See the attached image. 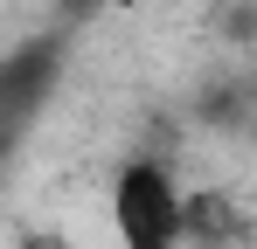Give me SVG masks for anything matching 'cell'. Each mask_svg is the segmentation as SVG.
Here are the masks:
<instances>
[{
  "label": "cell",
  "instance_id": "3957f363",
  "mask_svg": "<svg viewBox=\"0 0 257 249\" xmlns=\"http://www.w3.org/2000/svg\"><path fill=\"white\" fill-rule=\"evenodd\" d=\"M188 242L195 249H236V242H250V222L222 187H195V194H181V249Z\"/></svg>",
  "mask_w": 257,
  "mask_h": 249
},
{
  "label": "cell",
  "instance_id": "5b68a950",
  "mask_svg": "<svg viewBox=\"0 0 257 249\" xmlns=\"http://www.w3.org/2000/svg\"><path fill=\"white\" fill-rule=\"evenodd\" d=\"M209 28L229 42V48H257V0H215Z\"/></svg>",
  "mask_w": 257,
  "mask_h": 249
},
{
  "label": "cell",
  "instance_id": "52a82bcc",
  "mask_svg": "<svg viewBox=\"0 0 257 249\" xmlns=\"http://www.w3.org/2000/svg\"><path fill=\"white\" fill-rule=\"evenodd\" d=\"M14 249H70V242H63V236H42V228H21Z\"/></svg>",
  "mask_w": 257,
  "mask_h": 249
},
{
  "label": "cell",
  "instance_id": "6da1fadb",
  "mask_svg": "<svg viewBox=\"0 0 257 249\" xmlns=\"http://www.w3.org/2000/svg\"><path fill=\"white\" fill-rule=\"evenodd\" d=\"M111 222L125 249H181V187H174V160L132 152L111 173Z\"/></svg>",
  "mask_w": 257,
  "mask_h": 249
},
{
  "label": "cell",
  "instance_id": "7a4b0ae2",
  "mask_svg": "<svg viewBox=\"0 0 257 249\" xmlns=\"http://www.w3.org/2000/svg\"><path fill=\"white\" fill-rule=\"evenodd\" d=\"M63 48L70 35H28L21 48H7L0 56V166L21 152V138L35 132L42 118V104L56 97V83H63Z\"/></svg>",
  "mask_w": 257,
  "mask_h": 249
},
{
  "label": "cell",
  "instance_id": "277c9868",
  "mask_svg": "<svg viewBox=\"0 0 257 249\" xmlns=\"http://www.w3.org/2000/svg\"><path fill=\"white\" fill-rule=\"evenodd\" d=\"M195 124L215 132H250L257 124V76H215L195 90Z\"/></svg>",
  "mask_w": 257,
  "mask_h": 249
},
{
  "label": "cell",
  "instance_id": "8992f818",
  "mask_svg": "<svg viewBox=\"0 0 257 249\" xmlns=\"http://www.w3.org/2000/svg\"><path fill=\"white\" fill-rule=\"evenodd\" d=\"M97 7H104V0H56V35H77Z\"/></svg>",
  "mask_w": 257,
  "mask_h": 249
}]
</instances>
